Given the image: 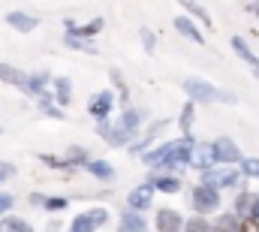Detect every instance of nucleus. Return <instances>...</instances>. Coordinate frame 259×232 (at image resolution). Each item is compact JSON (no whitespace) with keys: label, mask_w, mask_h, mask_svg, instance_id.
<instances>
[{"label":"nucleus","mask_w":259,"mask_h":232,"mask_svg":"<svg viewBox=\"0 0 259 232\" xmlns=\"http://www.w3.org/2000/svg\"><path fill=\"white\" fill-rule=\"evenodd\" d=\"M0 133H3V130H0Z\"/></svg>","instance_id":"42"},{"label":"nucleus","mask_w":259,"mask_h":232,"mask_svg":"<svg viewBox=\"0 0 259 232\" xmlns=\"http://www.w3.org/2000/svg\"><path fill=\"white\" fill-rule=\"evenodd\" d=\"M88 154H91L88 148L69 145V148H66V154H64V160L69 163V166H72V169H75V166H88V163H91V157H88Z\"/></svg>","instance_id":"29"},{"label":"nucleus","mask_w":259,"mask_h":232,"mask_svg":"<svg viewBox=\"0 0 259 232\" xmlns=\"http://www.w3.org/2000/svg\"><path fill=\"white\" fill-rule=\"evenodd\" d=\"M196 142L193 136H181V139H172L160 148H151L148 154H142V163L151 169V172H175L181 175L190 166V154H193Z\"/></svg>","instance_id":"1"},{"label":"nucleus","mask_w":259,"mask_h":232,"mask_svg":"<svg viewBox=\"0 0 259 232\" xmlns=\"http://www.w3.org/2000/svg\"><path fill=\"white\" fill-rule=\"evenodd\" d=\"M6 24H9V27H15L18 33H33V30L39 27V18L15 9V12H6Z\"/></svg>","instance_id":"14"},{"label":"nucleus","mask_w":259,"mask_h":232,"mask_svg":"<svg viewBox=\"0 0 259 232\" xmlns=\"http://www.w3.org/2000/svg\"><path fill=\"white\" fill-rule=\"evenodd\" d=\"M148 184L154 187V190H160V193H169V196H175V193H181V175L175 172H151L148 175Z\"/></svg>","instance_id":"12"},{"label":"nucleus","mask_w":259,"mask_h":232,"mask_svg":"<svg viewBox=\"0 0 259 232\" xmlns=\"http://www.w3.org/2000/svg\"><path fill=\"white\" fill-rule=\"evenodd\" d=\"M190 166L199 172H208L217 166V154H214V145L211 142H196L193 154H190Z\"/></svg>","instance_id":"10"},{"label":"nucleus","mask_w":259,"mask_h":232,"mask_svg":"<svg viewBox=\"0 0 259 232\" xmlns=\"http://www.w3.org/2000/svg\"><path fill=\"white\" fill-rule=\"evenodd\" d=\"M244 178H256L259 181V157H244V163L238 166Z\"/></svg>","instance_id":"34"},{"label":"nucleus","mask_w":259,"mask_h":232,"mask_svg":"<svg viewBox=\"0 0 259 232\" xmlns=\"http://www.w3.org/2000/svg\"><path fill=\"white\" fill-rule=\"evenodd\" d=\"M232 49H235V55L244 60V63H247V66L253 69V75L259 79V58L253 55V52H250V46H247V43H244L241 36H232Z\"/></svg>","instance_id":"21"},{"label":"nucleus","mask_w":259,"mask_h":232,"mask_svg":"<svg viewBox=\"0 0 259 232\" xmlns=\"http://www.w3.org/2000/svg\"><path fill=\"white\" fill-rule=\"evenodd\" d=\"M151 226H148V220L139 214V211H130V208H124L121 211V220H118V232H148Z\"/></svg>","instance_id":"15"},{"label":"nucleus","mask_w":259,"mask_h":232,"mask_svg":"<svg viewBox=\"0 0 259 232\" xmlns=\"http://www.w3.org/2000/svg\"><path fill=\"white\" fill-rule=\"evenodd\" d=\"M151 205H154V187H151L148 181L139 184V187H133L127 193V208L130 211H139V214H142V211H148Z\"/></svg>","instance_id":"9"},{"label":"nucleus","mask_w":259,"mask_h":232,"mask_svg":"<svg viewBox=\"0 0 259 232\" xmlns=\"http://www.w3.org/2000/svg\"><path fill=\"white\" fill-rule=\"evenodd\" d=\"M163 127H169V121H166V118H157V121H154L142 136H139V142H133V145H130V151H133V154H139V157H142V154H148V151H151L148 145L154 142V136H160V133H163Z\"/></svg>","instance_id":"13"},{"label":"nucleus","mask_w":259,"mask_h":232,"mask_svg":"<svg viewBox=\"0 0 259 232\" xmlns=\"http://www.w3.org/2000/svg\"><path fill=\"white\" fill-rule=\"evenodd\" d=\"M259 202V193H250V190H241L238 196H235V214L244 220V217H253V208H256Z\"/></svg>","instance_id":"18"},{"label":"nucleus","mask_w":259,"mask_h":232,"mask_svg":"<svg viewBox=\"0 0 259 232\" xmlns=\"http://www.w3.org/2000/svg\"><path fill=\"white\" fill-rule=\"evenodd\" d=\"M184 91H187V97L193 100L196 106L202 103V106H211V103H238V97L232 94V91H220V88H214L211 82H205V79H187L184 82Z\"/></svg>","instance_id":"2"},{"label":"nucleus","mask_w":259,"mask_h":232,"mask_svg":"<svg viewBox=\"0 0 259 232\" xmlns=\"http://www.w3.org/2000/svg\"><path fill=\"white\" fill-rule=\"evenodd\" d=\"M49 72L46 69H39V72H30V79H27V94H33V97H46L49 91Z\"/></svg>","instance_id":"25"},{"label":"nucleus","mask_w":259,"mask_h":232,"mask_svg":"<svg viewBox=\"0 0 259 232\" xmlns=\"http://www.w3.org/2000/svg\"><path fill=\"white\" fill-rule=\"evenodd\" d=\"M211 223H214V232H241V217L235 211H223Z\"/></svg>","instance_id":"22"},{"label":"nucleus","mask_w":259,"mask_h":232,"mask_svg":"<svg viewBox=\"0 0 259 232\" xmlns=\"http://www.w3.org/2000/svg\"><path fill=\"white\" fill-rule=\"evenodd\" d=\"M64 43L69 49H75V52H84V55H97V52H100L94 40H81V36H75V33H66Z\"/></svg>","instance_id":"31"},{"label":"nucleus","mask_w":259,"mask_h":232,"mask_svg":"<svg viewBox=\"0 0 259 232\" xmlns=\"http://www.w3.org/2000/svg\"><path fill=\"white\" fill-rule=\"evenodd\" d=\"M241 178L244 175H241V169H235V166H214V169L202 172V184H208L214 190H232Z\"/></svg>","instance_id":"4"},{"label":"nucleus","mask_w":259,"mask_h":232,"mask_svg":"<svg viewBox=\"0 0 259 232\" xmlns=\"http://www.w3.org/2000/svg\"><path fill=\"white\" fill-rule=\"evenodd\" d=\"M103 24H106V21H103L100 15H97V18H91L88 24H78V27H75V21L69 18V21H66V30H69V33H75V36H81V40H94V36L103 30Z\"/></svg>","instance_id":"16"},{"label":"nucleus","mask_w":259,"mask_h":232,"mask_svg":"<svg viewBox=\"0 0 259 232\" xmlns=\"http://www.w3.org/2000/svg\"><path fill=\"white\" fill-rule=\"evenodd\" d=\"M139 36H142V49H145V55H154V52H157V36H154V30H151V27H142Z\"/></svg>","instance_id":"33"},{"label":"nucleus","mask_w":259,"mask_h":232,"mask_svg":"<svg viewBox=\"0 0 259 232\" xmlns=\"http://www.w3.org/2000/svg\"><path fill=\"white\" fill-rule=\"evenodd\" d=\"M184 232H214V223H211L208 217H202V214H193V217L187 220Z\"/></svg>","instance_id":"32"},{"label":"nucleus","mask_w":259,"mask_h":232,"mask_svg":"<svg viewBox=\"0 0 259 232\" xmlns=\"http://www.w3.org/2000/svg\"><path fill=\"white\" fill-rule=\"evenodd\" d=\"M97 133H100V139H106V142H109V145H115V148H124V145L133 142L127 133L121 130V124H118V121L112 124L109 118H106V121H97Z\"/></svg>","instance_id":"11"},{"label":"nucleus","mask_w":259,"mask_h":232,"mask_svg":"<svg viewBox=\"0 0 259 232\" xmlns=\"http://www.w3.org/2000/svg\"><path fill=\"white\" fill-rule=\"evenodd\" d=\"M241 232H259V220L256 217H244L241 220Z\"/></svg>","instance_id":"39"},{"label":"nucleus","mask_w":259,"mask_h":232,"mask_svg":"<svg viewBox=\"0 0 259 232\" xmlns=\"http://www.w3.org/2000/svg\"><path fill=\"white\" fill-rule=\"evenodd\" d=\"M84 169L94 175V178H100V181H115V166L109 160H91Z\"/></svg>","instance_id":"26"},{"label":"nucleus","mask_w":259,"mask_h":232,"mask_svg":"<svg viewBox=\"0 0 259 232\" xmlns=\"http://www.w3.org/2000/svg\"><path fill=\"white\" fill-rule=\"evenodd\" d=\"M66 205H69V202H66L64 196H49V199H46V205H42V208H49V211H55V214H61V211H64Z\"/></svg>","instance_id":"36"},{"label":"nucleus","mask_w":259,"mask_h":232,"mask_svg":"<svg viewBox=\"0 0 259 232\" xmlns=\"http://www.w3.org/2000/svg\"><path fill=\"white\" fill-rule=\"evenodd\" d=\"M187 220L178 208H157L154 214V229L157 232H184Z\"/></svg>","instance_id":"7"},{"label":"nucleus","mask_w":259,"mask_h":232,"mask_svg":"<svg viewBox=\"0 0 259 232\" xmlns=\"http://www.w3.org/2000/svg\"><path fill=\"white\" fill-rule=\"evenodd\" d=\"M12 193H0V217H6L9 211H12Z\"/></svg>","instance_id":"38"},{"label":"nucleus","mask_w":259,"mask_h":232,"mask_svg":"<svg viewBox=\"0 0 259 232\" xmlns=\"http://www.w3.org/2000/svg\"><path fill=\"white\" fill-rule=\"evenodd\" d=\"M52 91H55L58 106H69V100H72V85H69V79H55V82H52Z\"/></svg>","instance_id":"30"},{"label":"nucleus","mask_w":259,"mask_h":232,"mask_svg":"<svg viewBox=\"0 0 259 232\" xmlns=\"http://www.w3.org/2000/svg\"><path fill=\"white\" fill-rule=\"evenodd\" d=\"M190 208H193V214H202V217L220 211V190H214V187L199 181L193 187V193H190Z\"/></svg>","instance_id":"3"},{"label":"nucleus","mask_w":259,"mask_h":232,"mask_svg":"<svg viewBox=\"0 0 259 232\" xmlns=\"http://www.w3.org/2000/svg\"><path fill=\"white\" fill-rule=\"evenodd\" d=\"M39 160H42V163H46L49 169H64V172H69V169H72V166L66 163L64 157H52V154H39Z\"/></svg>","instance_id":"35"},{"label":"nucleus","mask_w":259,"mask_h":232,"mask_svg":"<svg viewBox=\"0 0 259 232\" xmlns=\"http://www.w3.org/2000/svg\"><path fill=\"white\" fill-rule=\"evenodd\" d=\"M175 30H178L181 36H187L190 43H199V46L205 43V36H202V30L196 27V24L190 21V18H187V15H175Z\"/></svg>","instance_id":"20"},{"label":"nucleus","mask_w":259,"mask_h":232,"mask_svg":"<svg viewBox=\"0 0 259 232\" xmlns=\"http://www.w3.org/2000/svg\"><path fill=\"white\" fill-rule=\"evenodd\" d=\"M178 6H184V9H187V12H190L193 18H199V21H202V27H208V30L214 27V21H211L208 9H205V6H202L199 0H178Z\"/></svg>","instance_id":"23"},{"label":"nucleus","mask_w":259,"mask_h":232,"mask_svg":"<svg viewBox=\"0 0 259 232\" xmlns=\"http://www.w3.org/2000/svg\"><path fill=\"white\" fill-rule=\"evenodd\" d=\"M15 172H18V169H15L12 163H6V160H0V187H3V184H6L9 178H15Z\"/></svg>","instance_id":"37"},{"label":"nucleus","mask_w":259,"mask_h":232,"mask_svg":"<svg viewBox=\"0 0 259 232\" xmlns=\"http://www.w3.org/2000/svg\"><path fill=\"white\" fill-rule=\"evenodd\" d=\"M211 145H214V154H217V163H220V166H241V163H244V154H241V148L235 145V139L220 136V139H214Z\"/></svg>","instance_id":"6"},{"label":"nucleus","mask_w":259,"mask_h":232,"mask_svg":"<svg viewBox=\"0 0 259 232\" xmlns=\"http://www.w3.org/2000/svg\"><path fill=\"white\" fill-rule=\"evenodd\" d=\"M46 199L49 196H42V193H30V205H46Z\"/></svg>","instance_id":"40"},{"label":"nucleus","mask_w":259,"mask_h":232,"mask_svg":"<svg viewBox=\"0 0 259 232\" xmlns=\"http://www.w3.org/2000/svg\"><path fill=\"white\" fill-rule=\"evenodd\" d=\"M27 79H30V75H24L18 66L0 63V82H6V85H12V88H21V91H27Z\"/></svg>","instance_id":"19"},{"label":"nucleus","mask_w":259,"mask_h":232,"mask_svg":"<svg viewBox=\"0 0 259 232\" xmlns=\"http://www.w3.org/2000/svg\"><path fill=\"white\" fill-rule=\"evenodd\" d=\"M142 118H145V112H139V109H124L121 112V118H118V124H121V130L127 133L130 139H136V133H139V124H142ZM133 145V142H130Z\"/></svg>","instance_id":"17"},{"label":"nucleus","mask_w":259,"mask_h":232,"mask_svg":"<svg viewBox=\"0 0 259 232\" xmlns=\"http://www.w3.org/2000/svg\"><path fill=\"white\" fill-rule=\"evenodd\" d=\"M253 217H256V220H259V202H256V208H253Z\"/></svg>","instance_id":"41"},{"label":"nucleus","mask_w":259,"mask_h":232,"mask_svg":"<svg viewBox=\"0 0 259 232\" xmlns=\"http://www.w3.org/2000/svg\"><path fill=\"white\" fill-rule=\"evenodd\" d=\"M103 226H109V208H88L72 217L69 232H97Z\"/></svg>","instance_id":"5"},{"label":"nucleus","mask_w":259,"mask_h":232,"mask_svg":"<svg viewBox=\"0 0 259 232\" xmlns=\"http://www.w3.org/2000/svg\"><path fill=\"white\" fill-rule=\"evenodd\" d=\"M193 121H196V103H184V109H181V115H178V130H181V136H193Z\"/></svg>","instance_id":"24"},{"label":"nucleus","mask_w":259,"mask_h":232,"mask_svg":"<svg viewBox=\"0 0 259 232\" xmlns=\"http://www.w3.org/2000/svg\"><path fill=\"white\" fill-rule=\"evenodd\" d=\"M112 109H115V94L106 88V91H97L91 100H88V112L97 118V121H106V118L112 115Z\"/></svg>","instance_id":"8"},{"label":"nucleus","mask_w":259,"mask_h":232,"mask_svg":"<svg viewBox=\"0 0 259 232\" xmlns=\"http://www.w3.org/2000/svg\"><path fill=\"white\" fill-rule=\"evenodd\" d=\"M0 232H33V226H30L24 217L6 214V217H0Z\"/></svg>","instance_id":"27"},{"label":"nucleus","mask_w":259,"mask_h":232,"mask_svg":"<svg viewBox=\"0 0 259 232\" xmlns=\"http://www.w3.org/2000/svg\"><path fill=\"white\" fill-rule=\"evenodd\" d=\"M109 79H112V85H115V88H118V94H121V106L127 109V106H130V85L124 82V72H121L118 66H112V69H109Z\"/></svg>","instance_id":"28"}]
</instances>
